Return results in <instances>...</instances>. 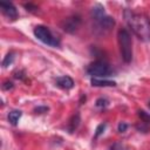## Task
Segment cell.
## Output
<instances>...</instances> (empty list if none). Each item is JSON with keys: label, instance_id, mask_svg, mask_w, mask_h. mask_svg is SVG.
Wrapping results in <instances>:
<instances>
[{"label": "cell", "instance_id": "6da1fadb", "mask_svg": "<svg viewBox=\"0 0 150 150\" xmlns=\"http://www.w3.org/2000/svg\"><path fill=\"white\" fill-rule=\"evenodd\" d=\"M124 19L129 28L141 41H150V19L145 14L125 9Z\"/></svg>", "mask_w": 150, "mask_h": 150}, {"label": "cell", "instance_id": "7a4b0ae2", "mask_svg": "<svg viewBox=\"0 0 150 150\" xmlns=\"http://www.w3.org/2000/svg\"><path fill=\"white\" fill-rule=\"evenodd\" d=\"M117 40L120 45V52H121L122 60L125 63H129L132 60V42H131L130 33L127 29L121 28L117 32Z\"/></svg>", "mask_w": 150, "mask_h": 150}, {"label": "cell", "instance_id": "3957f363", "mask_svg": "<svg viewBox=\"0 0 150 150\" xmlns=\"http://www.w3.org/2000/svg\"><path fill=\"white\" fill-rule=\"evenodd\" d=\"M34 35L38 40H40L42 43L52 46V47H59L60 46V40L53 35V33L49 30V28L45 26H36L34 28Z\"/></svg>", "mask_w": 150, "mask_h": 150}, {"label": "cell", "instance_id": "277c9868", "mask_svg": "<svg viewBox=\"0 0 150 150\" xmlns=\"http://www.w3.org/2000/svg\"><path fill=\"white\" fill-rule=\"evenodd\" d=\"M112 68L110 67L109 63L104 62V61H95L93 63H90L87 68V73L90 76L96 77H107L110 76L112 74Z\"/></svg>", "mask_w": 150, "mask_h": 150}, {"label": "cell", "instance_id": "5b68a950", "mask_svg": "<svg viewBox=\"0 0 150 150\" xmlns=\"http://www.w3.org/2000/svg\"><path fill=\"white\" fill-rule=\"evenodd\" d=\"M80 25H81V16H79V15H71L61 22L62 29L67 33H70V34L75 33L79 29Z\"/></svg>", "mask_w": 150, "mask_h": 150}, {"label": "cell", "instance_id": "8992f818", "mask_svg": "<svg viewBox=\"0 0 150 150\" xmlns=\"http://www.w3.org/2000/svg\"><path fill=\"white\" fill-rule=\"evenodd\" d=\"M0 8H1V12L4 13V15H6L8 19H11V20L18 19V11L12 2L0 1Z\"/></svg>", "mask_w": 150, "mask_h": 150}, {"label": "cell", "instance_id": "52a82bcc", "mask_svg": "<svg viewBox=\"0 0 150 150\" xmlns=\"http://www.w3.org/2000/svg\"><path fill=\"white\" fill-rule=\"evenodd\" d=\"M90 14H91V18L97 22L100 23L105 16H107V13L104 11V7L101 5V4H96L91 7L90 9Z\"/></svg>", "mask_w": 150, "mask_h": 150}, {"label": "cell", "instance_id": "ba28073f", "mask_svg": "<svg viewBox=\"0 0 150 150\" xmlns=\"http://www.w3.org/2000/svg\"><path fill=\"white\" fill-rule=\"evenodd\" d=\"M56 86L62 88V89L68 90V89H71L74 87V80L70 76H67V75L60 76V77L56 79Z\"/></svg>", "mask_w": 150, "mask_h": 150}, {"label": "cell", "instance_id": "9c48e42d", "mask_svg": "<svg viewBox=\"0 0 150 150\" xmlns=\"http://www.w3.org/2000/svg\"><path fill=\"white\" fill-rule=\"evenodd\" d=\"M91 86L94 87H115L116 82L108 81V80H100V79H91Z\"/></svg>", "mask_w": 150, "mask_h": 150}, {"label": "cell", "instance_id": "30bf717a", "mask_svg": "<svg viewBox=\"0 0 150 150\" xmlns=\"http://www.w3.org/2000/svg\"><path fill=\"white\" fill-rule=\"evenodd\" d=\"M22 112L21 110H12L8 112V122L12 124V125H16L20 117H21Z\"/></svg>", "mask_w": 150, "mask_h": 150}, {"label": "cell", "instance_id": "8fae6325", "mask_svg": "<svg viewBox=\"0 0 150 150\" xmlns=\"http://www.w3.org/2000/svg\"><path fill=\"white\" fill-rule=\"evenodd\" d=\"M98 25H100V27H102V28H104V29H111V28L115 26V20H114V18L107 15Z\"/></svg>", "mask_w": 150, "mask_h": 150}, {"label": "cell", "instance_id": "7c38bea8", "mask_svg": "<svg viewBox=\"0 0 150 150\" xmlns=\"http://www.w3.org/2000/svg\"><path fill=\"white\" fill-rule=\"evenodd\" d=\"M80 115L79 114H75L71 118H70V121H69V123H68V130H69V132H73V131H75V129L79 127V124H80Z\"/></svg>", "mask_w": 150, "mask_h": 150}, {"label": "cell", "instance_id": "4fadbf2b", "mask_svg": "<svg viewBox=\"0 0 150 150\" xmlns=\"http://www.w3.org/2000/svg\"><path fill=\"white\" fill-rule=\"evenodd\" d=\"M14 59H15V53H13V52L8 53V54L5 56V59L2 60V67H4V68H6V67L11 66V64L13 63Z\"/></svg>", "mask_w": 150, "mask_h": 150}, {"label": "cell", "instance_id": "5bb4252c", "mask_svg": "<svg viewBox=\"0 0 150 150\" xmlns=\"http://www.w3.org/2000/svg\"><path fill=\"white\" fill-rule=\"evenodd\" d=\"M138 116H139V118H141V121L143 123H145L146 125L150 124V115H148L144 110H139L138 111Z\"/></svg>", "mask_w": 150, "mask_h": 150}, {"label": "cell", "instance_id": "9a60e30c", "mask_svg": "<svg viewBox=\"0 0 150 150\" xmlns=\"http://www.w3.org/2000/svg\"><path fill=\"white\" fill-rule=\"evenodd\" d=\"M109 150H127V148L124 146V144H122V143H120V142H115V143L110 146Z\"/></svg>", "mask_w": 150, "mask_h": 150}, {"label": "cell", "instance_id": "2e32d148", "mask_svg": "<svg viewBox=\"0 0 150 150\" xmlns=\"http://www.w3.org/2000/svg\"><path fill=\"white\" fill-rule=\"evenodd\" d=\"M104 129H105V123H102V124H100L97 128H96V132H95V137H98L103 131H104Z\"/></svg>", "mask_w": 150, "mask_h": 150}, {"label": "cell", "instance_id": "e0dca14e", "mask_svg": "<svg viewBox=\"0 0 150 150\" xmlns=\"http://www.w3.org/2000/svg\"><path fill=\"white\" fill-rule=\"evenodd\" d=\"M117 129H118V131H120V132H124V131L128 129V124H127L125 122H120V123H118Z\"/></svg>", "mask_w": 150, "mask_h": 150}, {"label": "cell", "instance_id": "ac0fdd59", "mask_svg": "<svg viewBox=\"0 0 150 150\" xmlns=\"http://www.w3.org/2000/svg\"><path fill=\"white\" fill-rule=\"evenodd\" d=\"M108 104V101L105 98H98L96 101V107H105Z\"/></svg>", "mask_w": 150, "mask_h": 150}, {"label": "cell", "instance_id": "d6986e66", "mask_svg": "<svg viewBox=\"0 0 150 150\" xmlns=\"http://www.w3.org/2000/svg\"><path fill=\"white\" fill-rule=\"evenodd\" d=\"M23 6H25V7L27 8V11H29V12H34V11L38 9V7H36V6H33L32 4H25Z\"/></svg>", "mask_w": 150, "mask_h": 150}, {"label": "cell", "instance_id": "ffe728a7", "mask_svg": "<svg viewBox=\"0 0 150 150\" xmlns=\"http://www.w3.org/2000/svg\"><path fill=\"white\" fill-rule=\"evenodd\" d=\"M47 110H48L47 107H38V108H35L34 111H36V114H42V112H46Z\"/></svg>", "mask_w": 150, "mask_h": 150}, {"label": "cell", "instance_id": "44dd1931", "mask_svg": "<svg viewBox=\"0 0 150 150\" xmlns=\"http://www.w3.org/2000/svg\"><path fill=\"white\" fill-rule=\"evenodd\" d=\"M149 109H150V101H149Z\"/></svg>", "mask_w": 150, "mask_h": 150}]
</instances>
